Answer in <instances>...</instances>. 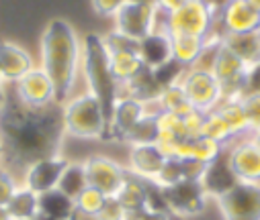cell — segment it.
Wrapping results in <instances>:
<instances>
[{
    "label": "cell",
    "instance_id": "ffe728a7",
    "mask_svg": "<svg viewBox=\"0 0 260 220\" xmlns=\"http://www.w3.org/2000/svg\"><path fill=\"white\" fill-rule=\"evenodd\" d=\"M138 53L148 69H158L172 61L170 35L168 33H150L138 43Z\"/></svg>",
    "mask_w": 260,
    "mask_h": 220
},
{
    "label": "cell",
    "instance_id": "7a4b0ae2",
    "mask_svg": "<svg viewBox=\"0 0 260 220\" xmlns=\"http://www.w3.org/2000/svg\"><path fill=\"white\" fill-rule=\"evenodd\" d=\"M80 63L82 39L76 29L63 19L49 21L39 43V67L51 80L59 106L72 96L80 78Z\"/></svg>",
    "mask_w": 260,
    "mask_h": 220
},
{
    "label": "cell",
    "instance_id": "c3c4849f",
    "mask_svg": "<svg viewBox=\"0 0 260 220\" xmlns=\"http://www.w3.org/2000/svg\"><path fill=\"white\" fill-rule=\"evenodd\" d=\"M63 220H74V218H72V216H68V218H63Z\"/></svg>",
    "mask_w": 260,
    "mask_h": 220
},
{
    "label": "cell",
    "instance_id": "9c48e42d",
    "mask_svg": "<svg viewBox=\"0 0 260 220\" xmlns=\"http://www.w3.org/2000/svg\"><path fill=\"white\" fill-rule=\"evenodd\" d=\"M82 165L86 171L88 186L101 190L109 198L117 196V192L121 190V186L125 184V180L129 175L125 163L117 161L115 157H111L107 153H92L82 159Z\"/></svg>",
    "mask_w": 260,
    "mask_h": 220
},
{
    "label": "cell",
    "instance_id": "3957f363",
    "mask_svg": "<svg viewBox=\"0 0 260 220\" xmlns=\"http://www.w3.org/2000/svg\"><path fill=\"white\" fill-rule=\"evenodd\" d=\"M63 135L78 141L109 139V116L103 102L90 92L70 96L59 106Z\"/></svg>",
    "mask_w": 260,
    "mask_h": 220
},
{
    "label": "cell",
    "instance_id": "277c9868",
    "mask_svg": "<svg viewBox=\"0 0 260 220\" xmlns=\"http://www.w3.org/2000/svg\"><path fill=\"white\" fill-rule=\"evenodd\" d=\"M80 73L88 86V92L96 96L105 110L107 116L113 108V104L119 98V84L115 82L111 65H109V51L105 47V41L96 33H86L82 37V63H80Z\"/></svg>",
    "mask_w": 260,
    "mask_h": 220
},
{
    "label": "cell",
    "instance_id": "484cf974",
    "mask_svg": "<svg viewBox=\"0 0 260 220\" xmlns=\"http://www.w3.org/2000/svg\"><path fill=\"white\" fill-rule=\"evenodd\" d=\"M72 212H74V202L68 200L63 194H59L57 190L39 196L37 220H63V218L72 216Z\"/></svg>",
    "mask_w": 260,
    "mask_h": 220
},
{
    "label": "cell",
    "instance_id": "603a6c76",
    "mask_svg": "<svg viewBox=\"0 0 260 220\" xmlns=\"http://www.w3.org/2000/svg\"><path fill=\"white\" fill-rule=\"evenodd\" d=\"M109 65L111 73L119 86H125L132 82L138 73L146 67L138 51H119V53H109Z\"/></svg>",
    "mask_w": 260,
    "mask_h": 220
},
{
    "label": "cell",
    "instance_id": "4316f807",
    "mask_svg": "<svg viewBox=\"0 0 260 220\" xmlns=\"http://www.w3.org/2000/svg\"><path fill=\"white\" fill-rule=\"evenodd\" d=\"M215 110L223 116V120L228 122V126L232 128L236 139L250 135V124H248V116H246L242 98H223V102Z\"/></svg>",
    "mask_w": 260,
    "mask_h": 220
},
{
    "label": "cell",
    "instance_id": "8d00e7d4",
    "mask_svg": "<svg viewBox=\"0 0 260 220\" xmlns=\"http://www.w3.org/2000/svg\"><path fill=\"white\" fill-rule=\"evenodd\" d=\"M96 218H99V220H127L129 214H127V210L117 202V198H109Z\"/></svg>",
    "mask_w": 260,
    "mask_h": 220
},
{
    "label": "cell",
    "instance_id": "7402d4cb",
    "mask_svg": "<svg viewBox=\"0 0 260 220\" xmlns=\"http://www.w3.org/2000/svg\"><path fill=\"white\" fill-rule=\"evenodd\" d=\"M236 184H238V180L234 178L232 169L228 167L225 157H221V159H217L215 163L207 165L205 175H203V180H201V186H203V190L207 192V196H209L211 200H217L221 194H225V192H228L232 186H236Z\"/></svg>",
    "mask_w": 260,
    "mask_h": 220
},
{
    "label": "cell",
    "instance_id": "f1b7e54d",
    "mask_svg": "<svg viewBox=\"0 0 260 220\" xmlns=\"http://www.w3.org/2000/svg\"><path fill=\"white\" fill-rule=\"evenodd\" d=\"M156 102H158L160 110L174 112V114H178V116H186V114H190V112L194 110V108L190 106V102H188V98H186V94H184L180 82L162 88L160 94H158V98H156Z\"/></svg>",
    "mask_w": 260,
    "mask_h": 220
},
{
    "label": "cell",
    "instance_id": "5b68a950",
    "mask_svg": "<svg viewBox=\"0 0 260 220\" xmlns=\"http://www.w3.org/2000/svg\"><path fill=\"white\" fill-rule=\"evenodd\" d=\"M217 3L213 0H188L186 5L168 13V35H190L209 39L217 33Z\"/></svg>",
    "mask_w": 260,
    "mask_h": 220
},
{
    "label": "cell",
    "instance_id": "d6986e66",
    "mask_svg": "<svg viewBox=\"0 0 260 220\" xmlns=\"http://www.w3.org/2000/svg\"><path fill=\"white\" fill-rule=\"evenodd\" d=\"M152 192L154 186L150 182H144L136 175H127L125 184L117 192V202L127 210V214H142L152 204Z\"/></svg>",
    "mask_w": 260,
    "mask_h": 220
},
{
    "label": "cell",
    "instance_id": "cb8c5ba5",
    "mask_svg": "<svg viewBox=\"0 0 260 220\" xmlns=\"http://www.w3.org/2000/svg\"><path fill=\"white\" fill-rule=\"evenodd\" d=\"M13 220H37L39 216V194L31 192L25 186H19L11 202L7 204Z\"/></svg>",
    "mask_w": 260,
    "mask_h": 220
},
{
    "label": "cell",
    "instance_id": "d6a6232c",
    "mask_svg": "<svg viewBox=\"0 0 260 220\" xmlns=\"http://www.w3.org/2000/svg\"><path fill=\"white\" fill-rule=\"evenodd\" d=\"M180 182H186L184 180V167H182V159H176V157H168L162 171L158 173L154 186L160 188V190H166V188H172Z\"/></svg>",
    "mask_w": 260,
    "mask_h": 220
},
{
    "label": "cell",
    "instance_id": "681fc988",
    "mask_svg": "<svg viewBox=\"0 0 260 220\" xmlns=\"http://www.w3.org/2000/svg\"><path fill=\"white\" fill-rule=\"evenodd\" d=\"M258 35H260V29H258Z\"/></svg>",
    "mask_w": 260,
    "mask_h": 220
},
{
    "label": "cell",
    "instance_id": "ba28073f",
    "mask_svg": "<svg viewBox=\"0 0 260 220\" xmlns=\"http://www.w3.org/2000/svg\"><path fill=\"white\" fill-rule=\"evenodd\" d=\"M213 202L223 220H260V184L238 182Z\"/></svg>",
    "mask_w": 260,
    "mask_h": 220
},
{
    "label": "cell",
    "instance_id": "9a60e30c",
    "mask_svg": "<svg viewBox=\"0 0 260 220\" xmlns=\"http://www.w3.org/2000/svg\"><path fill=\"white\" fill-rule=\"evenodd\" d=\"M13 86H15V98L27 108H49L57 104L53 84L39 65H35Z\"/></svg>",
    "mask_w": 260,
    "mask_h": 220
},
{
    "label": "cell",
    "instance_id": "836d02e7",
    "mask_svg": "<svg viewBox=\"0 0 260 220\" xmlns=\"http://www.w3.org/2000/svg\"><path fill=\"white\" fill-rule=\"evenodd\" d=\"M19 186H21V178L7 165H0V206H7L11 202Z\"/></svg>",
    "mask_w": 260,
    "mask_h": 220
},
{
    "label": "cell",
    "instance_id": "44dd1931",
    "mask_svg": "<svg viewBox=\"0 0 260 220\" xmlns=\"http://www.w3.org/2000/svg\"><path fill=\"white\" fill-rule=\"evenodd\" d=\"M205 47H207V39L190 37V35H170L172 61L178 63L184 69L194 67L199 63Z\"/></svg>",
    "mask_w": 260,
    "mask_h": 220
},
{
    "label": "cell",
    "instance_id": "7c38bea8",
    "mask_svg": "<svg viewBox=\"0 0 260 220\" xmlns=\"http://www.w3.org/2000/svg\"><path fill=\"white\" fill-rule=\"evenodd\" d=\"M248 63H244L234 51H230L223 41L217 45L213 63H211V73L217 78L223 98H242L244 96V78H246Z\"/></svg>",
    "mask_w": 260,
    "mask_h": 220
},
{
    "label": "cell",
    "instance_id": "6da1fadb",
    "mask_svg": "<svg viewBox=\"0 0 260 220\" xmlns=\"http://www.w3.org/2000/svg\"><path fill=\"white\" fill-rule=\"evenodd\" d=\"M0 135L7 149L5 165L19 178L31 161L61 153V143L66 139L57 104L27 108L15 96H7L0 106Z\"/></svg>",
    "mask_w": 260,
    "mask_h": 220
},
{
    "label": "cell",
    "instance_id": "5bb4252c",
    "mask_svg": "<svg viewBox=\"0 0 260 220\" xmlns=\"http://www.w3.org/2000/svg\"><path fill=\"white\" fill-rule=\"evenodd\" d=\"M260 29V13L252 9L246 0H223L217 7V33L244 35Z\"/></svg>",
    "mask_w": 260,
    "mask_h": 220
},
{
    "label": "cell",
    "instance_id": "52a82bcc",
    "mask_svg": "<svg viewBox=\"0 0 260 220\" xmlns=\"http://www.w3.org/2000/svg\"><path fill=\"white\" fill-rule=\"evenodd\" d=\"M180 86L190 102V106L199 112H211L223 102V90L211 69L203 67H188L184 69Z\"/></svg>",
    "mask_w": 260,
    "mask_h": 220
},
{
    "label": "cell",
    "instance_id": "8fae6325",
    "mask_svg": "<svg viewBox=\"0 0 260 220\" xmlns=\"http://www.w3.org/2000/svg\"><path fill=\"white\" fill-rule=\"evenodd\" d=\"M223 157L234 178L242 184H260V147L248 137H240L232 141Z\"/></svg>",
    "mask_w": 260,
    "mask_h": 220
},
{
    "label": "cell",
    "instance_id": "4dcf8cb0",
    "mask_svg": "<svg viewBox=\"0 0 260 220\" xmlns=\"http://www.w3.org/2000/svg\"><path fill=\"white\" fill-rule=\"evenodd\" d=\"M158 139V122L156 116L146 114L132 130L125 137V145H146V143H156Z\"/></svg>",
    "mask_w": 260,
    "mask_h": 220
},
{
    "label": "cell",
    "instance_id": "b9f144b4",
    "mask_svg": "<svg viewBox=\"0 0 260 220\" xmlns=\"http://www.w3.org/2000/svg\"><path fill=\"white\" fill-rule=\"evenodd\" d=\"M5 100H7V82L3 80V76H0V106H3Z\"/></svg>",
    "mask_w": 260,
    "mask_h": 220
},
{
    "label": "cell",
    "instance_id": "ab89813d",
    "mask_svg": "<svg viewBox=\"0 0 260 220\" xmlns=\"http://www.w3.org/2000/svg\"><path fill=\"white\" fill-rule=\"evenodd\" d=\"M140 220H176L166 208H148L140 214Z\"/></svg>",
    "mask_w": 260,
    "mask_h": 220
},
{
    "label": "cell",
    "instance_id": "7bdbcfd3",
    "mask_svg": "<svg viewBox=\"0 0 260 220\" xmlns=\"http://www.w3.org/2000/svg\"><path fill=\"white\" fill-rule=\"evenodd\" d=\"M5 155H7V149H5V139L0 135V165H5Z\"/></svg>",
    "mask_w": 260,
    "mask_h": 220
},
{
    "label": "cell",
    "instance_id": "f6af8a7d",
    "mask_svg": "<svg viewBox=\"0 0 260 220\" xmlns=\"http://www.w3.org/2000/svg\"><path fill=\"white\" fill-rule=\"evenodd\" d=\"M250 139L260 147V128H258V130H254V133H250Z\"/></svg>",
    "mask_w": 260,
    "mask_h": 220
},
{
    "label": "cell",
    "instance_id": "ee69618b",
    "mask_svg": "<svg viewBox=\"0 0 260 220\" xmlns=\"http://www.w3.org/2000/svg\"><path fill=\"white\" fill-rule=\"evenodd\" d=\"M0 220H13V216L9 214L7 206H0Z\"/></svg>",
    "mask_w": 260,
    "mask_h": 220
},
{
    "label": "cell",
    "instance_id": "74e56055",
    "mask_svg": "<svg viewBox=\"0 0 260 220\" xmlns=\"http://www.w3.org/2000/svg\"><path fill=\"white\" fill-rule=\"evenodd\" d=\"M248 94H260V59L248 65L246 78H244V96Z\"/></svg>",
    "mask_w": 260,
    "mask_h": 220
},
{
    "label": "cell",
    "instance_id": "60d3db41",
    "mask_svg": "<svg viewBox=\"0 0 260 220\" xmlns=\"http://www.w3.org/2000/svg\"><path fill=\"white\" fill-rule=\"evenodd\" d=\"M152 3H154L160 11H164V13H174L176 9H180L182 5H186L188 0H152Z\"/></svg>",
    "mask_w": 260,
    "mask_h": 220
},
{
    "label": "cell",
    "instance_id": "f907efd6",
    "mask_svg": "<svg viewBox=\"0 0 260 220\" xmlns=\"http://www.w3.org/2000/svg\"><path fill=\"white\" fill-rule=\"evenodd\" d=\"M221 3H223V0H221Z\"/></svg>",
    "mask_w": 260,
    "mask_h": 220
},
{
    "label": "cell",
    "instance_id": "7dc6e473",
    "mask_svg": "<svg viewBox=\"0 0 260 220\" xmlns=\"http://www.w3.org/2000/svg\"><path fill=\"white\" fill-rule=\"evenodd\" d=\"M127 220H140V214H129Z\"/></svg>",
    "mask_w": 260,
    "mask_h": 220
},
{
    "label": "cell",
    "instance_id": "f35d334b",
    "mask_svg": "<svg viewBox=\"0 0 260 220\" xmlns=\"http://www.w3.org/2000/svg\"><path fill=\"white\" fill-rule=\"evenodd\" d=\"M125 5V0H92V9L101 17H115V13Z\"/></svg>",
    "mask_w": 260,
    "mask_h": 220
},
{
    "label": "cell",
    "instance_id": "bcb514c9",
    "mask_svg": "<svg viewBox=\"0 0 260 220\" xmlns=\"http://www.w3.org/2000/svg\"><path fill=\"white\" fill-rule=\"evenodd\" d=\"M246 3H248L252 9H256V11L260 13V0H246Z\"/></svg>",
    "mask_w": 260,
    "mask_h": 220
},
{
    "label": "cell",
    "instance_id": "ac0fdd59",
    "mask_svg": "<svg viewBox=\"0 0 260 220\" xmlns=\"http://www.w3.org/2000/svg\"><path fill=\"white\" fill-rule=\"evenodd\" d=\"M33 67L35 61L25 47L13 41H0V76L7 84H17Z\"/></svg>",
    "mask_w": 260,
    "mask_h": 220
},
{
    "label": "cell",
    "instance_id": "e0dca14e",
    "mask_svg": "<svg viewBox=\"0 0 260 220\" xmlns=\"http://www.w3.org/2000/svg\"><path fill=\"white\" fill-rule=\"evenodd\" d=\"M144 116H146V102L134 96H119L109 112V139L123 143L129 130Z\"/></svg>",
    "mask_w": 260,
    "mask_h": 220
},
{
    "label": "cell",
    "instance_id": "d4e9b609",
    "mask_svg": "<svg viewBox=\"0 0 260 220\" xmlns=\"http://www.w3.org/2000/svg\"><path fill=\"white\" fill-rule=\"evenodd\" d=\"M223 45L234 51L244 63L252 65L260 59V35L256 33H244V35H223Z\"/></svg>",
    "mask_w": 260,
    "mask_h": 220
},
{
    "label": "cell",
    "instance_id": "83f0119b",
    "mask_svg": "<svg viewBox=\"0 0 260 220\" xmlns=\"http://www.w3.org/2000/svg\"><path fill=\"white\" fill-rule=\"evenodd\" d=\"M86 186H88V182H86V171H84L82 161L70 159L68 165H66V169H63V173H61V178H59L57 192L74 202Z\"/></svg>",
    "mask_w": 260,
    "mask_h": 220
},
{
    "label": "cell",
    "instance_id": "4fadbf2b",
    "mask_svg": "<svg viewBox=\"0 0 260 220\" xmlns=\"http://www.w3.org/2000/svg\"><path fill=\"white\" fill-rule=\"evenodd\" d=\"M68 157L63 153L57 155H49V157H41L37 161H31L23 171H21V186L29 188L31 192L43 196L47 192L57 190L59 178L68 165Z\"/></svg>",
    "mask_w": 260,
    "mask_h": 220
},
{
    "label": "cell",
    "instance_id": "2e32d148",
    "mask_svg": "<svg viewBox=\"0 0 260 220\" xmlns=\"http://www.w3.org/2000/svg\"><path fill=\"white\" fill-rule=\"evenodd\" d=\"M166 155L156 143H146V145H127V159L125 167L129 175H136L144 182L154 184L158 173L162 171L166 163Z\"/></svg>",
    "mask_w": 260,
    "mask_h": 220
},
{
    "label": "cell",
    "instance_id": "d590c367",
    "mask_svg": "<svg viewBox=\"0 0 260 220\" xmlns=\"http://www.w3.org/2000/svg\"><path fill=\"white\" fill-rule=\"evenodd\" d=\"M242 104L248 116V124H250V133L260 128V94H248L242 96Z\"/></svg>",
    "mask_w": 260,
    "mask_h": 220
},
{
    "label": "cell",
    "instance_id": "8992f818",
    "mask_svg": "<svg viewBox=\"0 0 260 220\" xmlns=\"http://www.w3.org/2000/svg\"><path fill=\"white\" fill-rule=\"evenodd\" d=\"M160 190V188H158ZM162 206L176 218V220H192L199 218L205 210L207 204L213 202L207 192L203 190L201 182H180L172 188L160 190Z\"/></svg>",
    "mask_w": 260,
    "mask_h": 220
},
{
    "label": "cell",
    "instance_id": "e575fe53",
    "mask_svg": "<svg viewBox=\"0 0 260 220\" xmlns=\"http://www.w3.org/2000/svg\"><path fill=\"white\" fill-rule=\"evenodd\" d=\"M103 41H105V47H107V51H109V53H119V51H138V41L129 39V37H125V35H121V33H117L115 29H113L109 35H105V37H103Z\"/></svg>",
    "mask_w": 260,
    "mask_h": 220
},
{
    "label": "cell",
    "instance_id": "30bf717a",
    "mask_svg": "<svg viewBox=\"0 0 260 220\" xmlns=\"http://www.w3.org/2000/svg\"><path fill=\"white\" fill-rule=\"evenodd\" d=\"M158 15V7L154 3H136V0H125V5L115 13V31L134 39L142 41L154 31V21Z\"/></svg>",
    "mask_w": 260,
    "mask_h": 220
},
{
    "label": "cell",
    "instance_id": "1f68e13d",
    "mask_svg": "<svg viewBox=\"0 0 260 220\" xmlns=\"http://www.w3.org/2000/svg\"><path fill=\"white\" fill-rule=\"evenodd\" d=\"M109 200V196H105L101 190L92 188V186H86L80 196L74 200V210L76 212H82V214H90V216H99V212L103 210L105 202Z\"/></svg>",
    "mask_w": 260,
    "mask_h": 220
},
{
    "label": "cell",
    "instance_id": "f546056e",
    "mask_svg": "<svg viewBox=\"0 0 260 220\" xmlns=\"http://www.w3.org/2000/svg\"><path fill=\"white\" fill-rule=\"evenodd\" d=\"M201 137L213 139V141L221 143L223 147H228L232 141H236V137H234L232 128L228 126V122L223 120V116H221L217 110L205 112V118H203V128H201Z\"/></svg>",
    "mask_w": 260,
    "mask_h": 220
}]
</instances>
